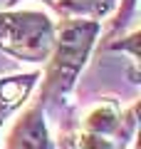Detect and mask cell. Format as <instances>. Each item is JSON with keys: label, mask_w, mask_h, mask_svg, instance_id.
Returning <instances> with one entry per match:
<instances>
[{"label": "cell", "mask_w": 141, "mask_h": 149, "mask_svg": "<svg viewBox=\"0 0 141 149\" xmlns=\"http://www.w3.org/2000/svg\"><path fill=\"white\" fill-rule=\"evenodd\" d=\"M99 22L84 20V17H67L55 27V42L47 55V67L42 77L40 90V104L62 100L77 85L79 72L84 70L92 47L99 35Z\"/></svg>", "instance_id": "1"}, {"label": "cell", "mask_w": 141, "mask_h": 149, "mask_svg": "<svg viewBox=\"0 0 141 149\" xmlns=\"http://www.w3.org/2000/svg\"><path fill=\"white\" fill-rule=\"evenodd\" d=\"M55 42V22L37 10H0V50L22 62L40 65Z\"/></svg>", "instance_id": "2"}, {"label": "cell", "mask_w": 141, "mask_h": 149, "mask_svg": "<svg viewBox=\"0 0 141 149\" xmlns=\"http://www.w3.org/2000/svg\"><path fill=\"white\" fill-rule=\"evenodd\" d=\"M5 149H55L45 119V107L32 104L15 119L10 134H8Z\"/></svg>", "instance_id": "3"}, {"label": "cell", "mask_w": 141, "mask_h": 149, "mask_svg": "<svg viewBox=\"0 0 141 149\" xmlns=\"http://www.w3.org/2000/svg\"><path fill=\"white\" fill-rule=\"evenodd\" d=\"M37 80H40L37 72H22V74L0 77V124L27 102V97L35 90Z\"/></svg>", "instance_id": "4"}, {"label": "cell", "mask_w": 141, "mask_h": 149, "mask_svg": "<svg viewBox=\"0 0 141 149\" xmlns=\"http://www.w3.org/2000/svg\"><path fill=\"white\" fill-rule=\"evenodd\" d=\"M116 3L119 0H55V8L67 17H84V20L102 22L114 13Z\"/></svg>", "instance_id": "5"}, {"label": "cell", "mask_w": 141, "mask_h": 149, "mask_svg": "<svg viewBox=\"0 0 141 149\" xmlns=\"http://www.w3.org/2000/svg\"><path fill=\"white\" fill-rule=\"evenodd\" d=\"M136 3H139V0H119V3H116L119 10H116L114 20H111V32H119V30H124V27L129 25V20L136 13Z\"/></svg>", "instance_id": "6"}, {"label": "cell", "mask_w": 141, "mask_h": 149, "mask_svg": "<svg viewBox=\"0 0 141 149\" xmlns=\"http://www.w3.org/2000/svg\"><path fill=\"white\" fill-rule=\"evenodd\" d=\"M10 5H15V3H20V0H8ZM42 3H47V5H55V0H42Z\"/></svg>", "instance_id": "7"}]
</instances>
